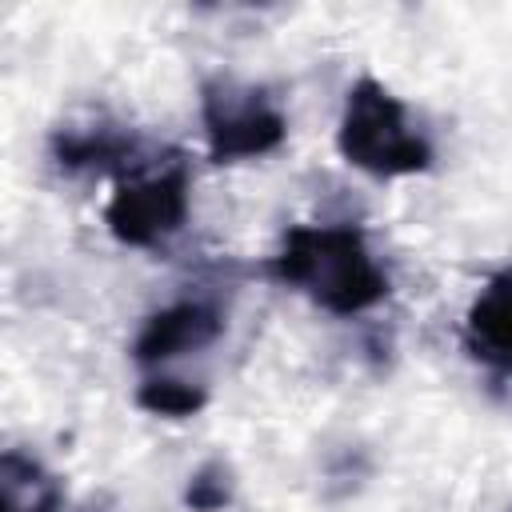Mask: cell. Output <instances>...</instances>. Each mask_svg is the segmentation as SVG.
I'll use <instances>...</instances> for the list:
<instances>
[{"label": "cell", "mask_w": 512, "mask_h": 512, "mask_svg": "<svg viewBox=\"0 0 512 512\" xmlns=\"http://www.w3.org/2000/svg\"><path fill=\"white\" fill-rule=\"evenodd\" d=\"M92 512H100V508H92Z\"/></svg>", "instance_id": "obj_11"}, {"label": "cell", "mask_w": 512, "mask_h": 512, "mask_svg": "<svg viewBox=\"0 0 512 512\" xmlns=\"http://www.w3.org/2000/svg\"><path fill=\"white\" fill-rule=\"evenodd\" d=\"M184 504L192 512H224L232 504V472L224 460H208L188 476Z\"/></svg>", "instance_id": "obj_10"}, {"label": "cell", "mask_w": 512, "mask_h": 512, "mask_svg": "<svg viewBox=\"0 0 512 512\" xmlns=\"http://www.w3.org/2000/svg\"><path fill=\"white\" fill-rule=\"evenodd\" d=\"M268 272L320 312L344 320L372 312L392 292L384 264L356 224H292L268 260Z\"/></svg>", "instance_id": "obj_1"}, {"label": "cell", "mask_w": 512, "mask_h": 512, "mask_svg": "<svg viewBox=\"0 0 512 512\" xmlns=\"http://www.w3.org/2000/svg\"><path fill=\"white\" fill-rule=\"evenodd\" d=\"M136 404L152 416H164V420H188L196 416L204 404H208V392L192 380H176V376H148L140 388H136Z\"/></svg>", "instance_id": "obj_9"}, {"label": "cell", "mask_w": 512, "mask_h": 512, "mask_svg": "<svg viewBox=\"0 0 512 512\" xmlns=\"http://www.w3.org/2000/svg\"><path fill=\"white\" fill-rule=\"evenodd\" d=\"M336 148L352 168L376 180L420 176L436 160V148L424 136V128L412 120L408 104L376 76H360L348 88L336 128Z\"/></svg>", "instance_id": "obj_2"}, {"label": "cell", "mask_w": 512, "mask_h": 512, "mask_svg": "<svg viewBox=\"0 0 512 512\" xmlns=\"http://www.w3.org/2000/svg\"><path fill=\"white\" fill-rule=\"evenodd\" d=\"M464 344L480 364L512 372V268L492 276L468 304Z\"/></svg>", "instance_id": "obj_7"}, {"label": "cell", "mask_w": 512, "mask_h": 512, "mask_svg": "<svg viewBox=\"0 0 512 512\" xmlns=\"http://www.w3.org/2000/svg\"><path fill=\"white\" fill-rule=\"evenodd\" d=\"M200 124L216 164L260 160L288 140V116L268 88L236 76H212L200 84Z\"/></svg>", "instance_id": "obj_4"}, {"label": "cell", "mask_w": 512, "mask_h": 512, "mask_svg": "<svg viewBox=\"0 0 512 512\" xmlns=\"http://www.w3.org/2000/svg\"><path fill=\"white\" fill-rule=\"evenodd\" d=\"M192 212V172L180 160V152L156 156L132 176H120L108 204L104 224L108 232L128 248H160L172 240Z\"/></svg>", "instance_id": "obj_3"}, {"label": "cell", "mask_w": 512, "mask_h": 512, "mask_svg": "<svg viewBox=\"0 0 512 512\" xmlns=\"http://www.w3.org/2000/svg\"><path fill=\"white\" fill-rule=\"evenodd\" d=\"M60 504V476L44 460L20 448L0 452V512H60Z\"/></svg>", "instance_id": "obj_8"}, {"label": "cell", "mask_w": 512, "mask_h": 512, "mask_svg": "<svg viewBox=\"0 0 512 512\" xmlns=\"http://www.w3.org/2000/svg\"><path fill=\"white\" fill-rule=\"evenodd\" d=\"M224 336V316L208 300H172L144 316L140 332L132 336V360L140 368H164L188 352H200Z\"/></svg>", "instance_id": "obj_6"}, {"label": "cell", "mask_w": 512, "mask_h": 512, "mask_svg": "<svg viewBox=\"0 0 512 512\" xmlns=\"http://www.w3.org/2000/svg\"><path fill=\"white\" fill-rule=\"evenodd\" d=\"M48 152L64 172H112L132 176L144 164H152L160 152H152L132 128L112 124V120H68L60 128H52L48 136Z\"/></svg>", "instance_id": "obj_5"}]
</instances>
